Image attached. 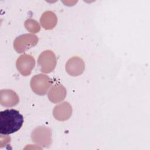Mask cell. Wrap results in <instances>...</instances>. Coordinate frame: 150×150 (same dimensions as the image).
Returning <instances> with one entry per match:
<instances>
[{
	"label": "cell",
	"instance_id": "6",
	"mask_svg": "<svg viewBox=\"0 0 150 150\" xmlns=\"http://www.w3.org/2000/svg\"><path fill=\"white\" fill-rule=\"evenodd\" d=\"M35 65L33 57L28 54H23L19 57L16 62L18 71L23 76H29Z\"/></svg>",
	"mask_w": 150,
	"mask_h": 150
},
{
	"label": "cell",
	"instance_id": "1",
	"mask_svg": "<svg viewBox=\"0 0 150 150\" xmlns=\"http://www.w3.org/2000/svg\"><path fill=\"white\" fill-rule=\"evenodd\" d=\"M23 117L15 109L0 112V134L9 135L19 131L23 124Z\"/></svg>",
	"mask_w": 150,
	"mask_h": 150
},
{
	"label": "cell",
	"instance_id": "9",
	"mask_svg": "<svg viewBox=\"0 0 150 150\" xmlns=\"http://www.w3.org/2000/svg\"><path fill=\"white\" fill-rule=\"evenodd\" d=\"M53 113L56 120L59 121L67 120L71 115V106L68 102H64L55 106Z\"/></svg>",
	"mask_w": 150,
	"mask_h": 150
},
{
	"label": "cell",
	"instance_id": "8",
	"mask_svg": "<svg viewBox=\"0 0 150 150\" xmlns=\"http://www.w3.org/2000/svg\"><path fill=\"white\" fill-rule=\"evenodd\" d=\"M19 98L16 92L12 90L3 89L0 91V103L4 107H10L16 105Z\"/></svg>",
	"mask_w": 150,
	"mask_h": 150
},
{
	"label": "cell",
	"instance_id": "2",
	"mask_svg": "<svg viewBox=\"0 0 150 150\" xmlns=\"http://www.w3.org/2000/svg\"><path fill=\"white\" fill-rule=\"evenodd\" d=\"M52 81L49 76L39 74L34 76L30 80V87L32 91L38 95H45L51 87Z\"/></svg>",
	"mask_w": 150,
	"mask_h": 150
},
{
	"label": "cell",
	"instance_id": "3",
	"mask_svg": "<svg viewBox=\"0 0 150 150\" xmlns=\"http://www.w3.org/2000/svg\"><path fill=\"white\" fill-rule=\"evenodd\" d=\"M38 65L42 72L49 73L52 71L56 65L54 53L49 50L41 53L38 59Z\"/></svg>",
	"mask_w": 150,
	"mask_h": 150
},
{
	"label": "cell",
	"instance_id": "12",
	"mask_svg": "<svg viewBox=\"0 0 150 150\" xmlns=\"http://www.w3.org/2000/svg\"><path fill=\"white\" fill-rule=\"evenodd\" d=\"M25 26L28 31L32 33H36L40 30V26L38 22L33 19L26 20L25 22Z\"/></svg>",
	"mask_w": 150,
	"mask_h": 150
},
{
	"label": "cell",
	"instance_id": "10",
	"mask_svg": "<svg viewBox=\"0 0 150 150\" xmlns=\"http://www.w3.org/2000/svg\"><path fill=\"white\" fill-rule=\"evenodd\" d=\"M66 96V88L60 84H53L49 92L48 98L53 103H57L64 100Z\"/></svg>",
	"mask_w": 150,
	"mask_h": 150
},
{
	"label": "cell",
	"instance_id": "7",
	"mask_svg": "<svg viewBox=\"0 0 150 150\" xmlns=\"http://www.w3.org/2000/svg\"><path fill=\"white\" fill-rule=\"evenodd\" d=\"M84 63L79 57L75 56L70 59L66 64V70L68 74L72 76H77L83 73L84 70Z\"/></svg>",
	"mask_w": 150,
	"mask_h": 150
},
{
	"label": "cell",
	"instance_id": "11",
	"mask_svg": "<svg viewBox=\"0 0 150 150\" xmlns=\"http://www.w3.org/2000/svg\"><path fill=\"white\" fill-rule=\"evenodd\" d=\"M57 16L52 11H46L42 14L40 19L42 26L45 29H52L57 23Z\"/></svg>",
	"mask_w": 150,
	"mask_h": 150
},
{
	"label": "cell",
	"instance_id": "4",
	"mask_svg": "<svg viewBox=\"0 0 150 150\" xmlns=\"http://www.w3.org/2000/svg\"><path fill=\"white\" fill-rule=\"evenodd\" d=\"M38 42V37L33 34H24L17 37L13 42V47L15 50L21 53L34 47Z\"/></svg>",
	"mask_w": 150,
	"mask_h": 150
},
{
	"label": "cell",
	"instance_id": "5",
	"mask_svg": "<svg viewBox=\"0 0 150 150\" xmlns=\"http://www.w3.org/2000/svg\"><path fill=\"white\" fill-rule=\"evenodd\" d=\"M31 138L34 142L45 147L48 146L52 142V131L47 127L40 126L32 131Z\"/></svg>",
	"mask_w": 150,
	"mask_h": 150
}]
</instances>
